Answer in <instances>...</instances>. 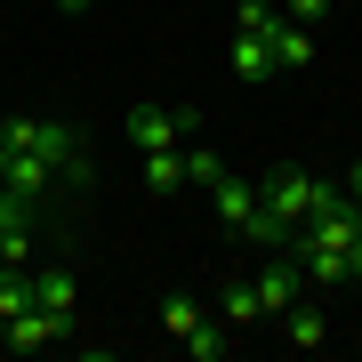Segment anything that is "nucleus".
Returning <instances> with one entry per match:
<instances>
[{
    "mask_svg": "<svg viewBox=\"0 0 362 362\" xmlns=\"http://www.w3.org/2000/svg\"><path fill=\"white\" fill-rule=\"evenodd\" d=\"M226 322H233V330H258V322H266L258 282H226Z\"/></svg>",
    "mask_w": 362,
    "mask_h": 362,
    "instance_id": "nucleus-14",
    "label": "nucleus"
},
{
    "mask_svg": "<svg viewBox=\"0 0 362 362\" xmlns=\"http://www.w3.org/2000/svg\"><path fill=\"white\" fill-rule=\"evenodd\" d=\"M209 202H218V218L242 233V226H250V209H258V177H233V169H226V177L209 185Z\"/></svg>",
    "mask_w": 362,
    "mask_h": 362,
    "instance_id": "nucleus-7",
    "label": "nucleus"
},
{
    "mask_svg": "<svg viewBox=\"0 0 362 362\" xmlns=\"http://www.w3.org/2000/svg\"><path fill=\"white\" fill-rule=\"evenodd\" d=\"M65 330H73L65 314H49V306H25L16 322H0V346H8V354H40L49 338H65Z\"/></svg>",
    "mask_w": 362,
    "mask_h": 362,
    "instance_id": "nucleus-5",
    "label": "nucleus"
},
{
    "mask_svg": "<svg viewBox=\"0 0 362 362\" xmlns=\"http://www.w3.org/2000/svg\"><path fill=\"white\" fill-rule=\"evenodd\" d=\"M25 306H33V282H16V274L0 266V322H16Z\"/></svg>",
    "mask_w": 362,
    "mask_h": 362,
    "instance_id": "nucleus-18",
    "label": "nucleus"
},
{
    "mask_svg": "<svg viewBox=\"0 0 362 362\" xmlns=\"http://www.w3.org/2000/svg\"><path fill=\"white\" fill-rule=\"evenodd\" d=\"M161 330L177 338L194 362H226V354H233V338H218V330H209V314H202L185 290H169V298H161Z\"/></svg>",
    "mask_w": 362,
    "mask_h": 362,
    "instance_id": "nucleus-2",
    "label": "nucleus"
},
{
    "mask_svg": "<svg viewBox=\"0 0 362 362\" xmlns=\"http://www.w3.org/2000/svg\"><path fill=\"white\" fill-rule=\"evenodd\" d=\"M298 266H306V290H338L346 282V250H330V242H298Z\"/></svg>",
    "mask_w": 362,
    "mask_h": 362,
    "instance_id": "nucleus-8",
    "label": "nucleus"
},
{
    "mask_svg": "<svg viewBox=\"0 0 362 362\" xmlns=\"http://www.w3.org/2000/svg\"><path fill=\"white\" fill-rule=\"evenodd\" d=\"M25 258H33V218H0V266L16 274Z\"/></svg>",
    "mask_w": 362,
    "mask_h": 362,
    "instance_id": "nucleus-15",
    "label": "nucleus"
},
{
    "mask_svg": "<svg viewBox=\"0 0 362 362\" xmlns=\"http://www.w3.org/2000/svg\"><path fill=\"white\" fill-rule=\"evenodd\" d=\"M274 25H282V8H274V0H242V8H233V33H274Z\"/></svg>",
    "mask_w": 362,
    "mask_h": 362,
    "instance_id": "nucleus-17",
    "label": "nucleus"
},
{
    "mask_svg": "<svg viewBox=\"0 0 362 362\" xmlns=\"http://www.w3.org/2000/svg\"><path fill=\"white\" fill-rule=\"evenodd\" d=\"M49 185H57V169L40 161V153H16V145H0V194H25V202H49Z\"/></svg>",
    "mask_w": 362,
    "mask_h": 362,
    "instance_id": "nucleus-4",
    "label": "nucleus"
},
{
    "mask_svg": "<svg viewBox=\"0 0 362 362\" xmlns=\"http://www.w3.org/2000/svg\"><path fill=\"white\" fill-rule=\"evenodd\" d=\"M282 330H290V346H306V354H314V346H322V338H330V322H322V306H306V298H298V306L282 314Z\"/></svg>",
    "mask_w": 362,
    "mask_h": 362,
    "instance_id": "nucleus-12",
    "label": "nucleus"
},
{
    "mask_svg": "<svg viewBox=\"0 0 362 362\" xmlns=\"http://www.w3.org/2000/svg\"><path fill=\"white\" fill-rule=\"evenodd\" d=\"M57 8H89V0H57Z\"/></svg>",
    "mask_w": 362,
    "mask_h": 362,
    "instance_id": "nucleus-21",
    "label": "nucleus"
},
{
    "mask_svg": "<svg viewBox=\"0 0 362 362\" xmlns=\"http://www.w3.org/2000/svg\"><path fill=\"white\" fill-rule=\"evenodd\" d=\"M346 194H354V202H362V161H354V169H346Z\"/></svg>",
    "mask_w": 362,
    "mask_h": 362,
    "instance_id": "nucleus-20",
    "label": "nucleus"
},
{
    "mask_svg": "<svg viewBox=\"0 0 362 362\" xmlns=\"http://www.w3.org/2000/svg\"><path fill=\"white\" fill-rule=\"evenodd\" d=\"M218 177H226V161L209 153V145H194V137H185V185H202V194H209Z\"/></svg>",
    "mask_w": 362,
    "mask_h": 362,
    "instance_id": "nucleus-16",
    "label": "nucleus"
},
{
    "mask_svg": "<svg viewBox=\"0 0 362 362\" xmlns=\"http://www.w3.org/2000/svg\"><path fill=\"white\" fill-rule=\"evenodd\" d=\"M185 137H202L194 105H137L129 113V145L137 153H161V145H185Z\"/></svg>",
    "mask_w": 362,
    "mask_h": 362,
    "instance_id": "nucleus-3",
    "label": "nucleus"
},
{
    "mask_svg": "<svg viewBox=\"0 0 362 362\" xmlns=\"http://www.w3.org/2000/svg\"><path fill=\"white\" fill-rule=\"evenodd\" d=\"M266 49H274V73H298V65L314 57V33H306V25H290V16H282V25L266 33Z\"/></svg>",
    "mask_w": 362,
    "mask_h": 362,
    "instance_id": "nucleus-9",
    "label": "nucleus"
},
{
    "mask_svg": "<svg viewBox=\"0 0 362 362\" xmlns=\"http://www.w3.org/2000/svg\"><path fill=\"white\" fill-rule=\"evenodd\" d=\"M233 81H274V49L258 33H233Z\"/></svg>",
    "mask_w": 362,
    "mask_h": 362,
    "instance_id": "nucleus-11",
    "label": "nucleus"
},
{
    "mask_svg": "<svg viewBox=\"0 0 362 362\" xmlns=\"http://www.w3.org/2000/svg\"><path fill=\"white\" fill-rule=\"evenodd\" d=\"M258 202H266L282 226H306L314 209H330V202H338V185H330V177H314V169H298V161H282V169H266V177H258Z\"/></svg>",
    "mask_w": 362,
    "mask_h": 362,
    "instance_id": "nucleus-1",
    "label": "nucleus"
},
{
    "mask_svg": "<svg viewBox=\"0 0 362 362\" xmlns=\"http://www.w3.org/2000/svg\"><path fill=\"white\" fill-rule=\"evenodd\" d=\"M33 306H49V314H65V322H73L81 282H73V274H40V282H33Z\"/></svg>",
    "mask_w": 362,
    "mask_h": 362,
    "instance_id": "nucleus-13",
    "label": "nucleus"
},
{
    "mask_svg": "<svg viewBox=\"0 0 362 362\" xmlns=\"http://www.w3.org/2000/svg\"><path fill=\"white\" fill-rule=\"evenodd\" d=\"M298 298H306V266H298V258H274V266L258 274V306L274 314V322H282Z\"/></svg>",
    "mask_w": 362,
    "mask_h": 362,
    "instance_id": "nucleus-6",
    "label": "nucleus"
},
{
    "mask_svg": "<svg viewBox=\"0 0 362 362\" xmlns=\"http://www.w3.org/2000/svg\"><path fill=\"white\" fill-rule=\"evenodd\" d=\"M282 16H290V25H322L330 0H282Z\"/></svg>",
    "mask_w": 362,
    "mask_h": 362,
    "instance_id": "nucleus-19",
    "label": "nucleus"
},
{
    "mask_svg": "<svg viewBox=\"0 0 362 362\" xmlns=\"http://www.w3.org/2000/svg\"><path fill=\"white\" fill-rule=\"evenodd\" d=\"M145 185H153V194H185V145L145 153Z\"/></svg>",
    "mask_w": 362,
    "mask_h": 362,
    "instance_id": "nucleus-10",
    "label": "nucleus"
}]
</instances>
